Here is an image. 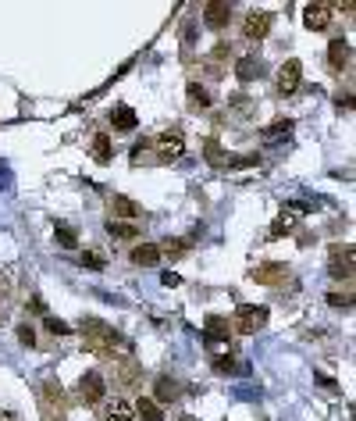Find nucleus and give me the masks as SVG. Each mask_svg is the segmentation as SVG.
Returning <instances> with one entry per match:
<instances>
[{
    "label": "nucleus",
    "mask_w": 356,
    "mask_h": 421,
    "mask_svg": "<svg viewBox=\"0 0 356 421\" xmlns=\"http://www.w3.org/2000/svg\"><path fill=\"white\" fill-rule=\"evenodd\" d=\"M193 36H196V26H193V22H185V26H182V43H185V50H189V47L196 43Z\"/></svg>",
    "instance_id": "f704fd0d"
},
{
    "label": "nucleus",
    "mask_w": 356,
    "mask_h": 421,
    "mask_svg": "<svg viewBox=\"0 0 356 421\" xmlns=\"http://www.w3.org/2000/svg\"><path fill=\"white\" fill-rule=\"evenodd\" d=\"M328 271L335 279H353V246H335L331 261H328Z\"/></svg>",
    "instance_id": "9d476101"
},
{
    "label": "nucleus",
    "mask_w": 356,
    "mask_h": 421,
    "mask_svg": "<svg viewBox=\"0 0 356 421\" xmlns=\"http://www.w3.org/2000/svg\"><path fill=\"white\" fill-rule=\"evenodd\" d=\"M111 210H114V222H121V218L136 222V218L143 215V207H139L132 197H121V193H114V197H111Z\"/></svg>",
    "instance_id": "ddd939ff"
},
{
    "label": "nucleus",
    "mask_w": 356,
    "mask_h": 421,
    "mask_svg": "<svg viewBox=\"0 0 356 421\" xmlns=\"http://www.w3.org/2000/svg\"><path fill=\"white\" fill-rule=\"evenodd\" d=\"M43 325H47V332H50V335H68V332H72V325H68V322H61V318H50V314L43 318Z\"/></svg>",
    "instance_id": "7c9ffc66"
},
{
    "label": "nucleus",
    "mask_w": 356,
    "mask_h": 421,
    "mask_svg": "<svg viewBox=\"0 0 356 421\" xmlns=\"http://www.w3.org/2000/svg\"><path fill=\"white\" fill-rule=\"evenodd\" d=\"M232 22V4H224V0H214V4H203V26L207 29H224Z\"/></svg>",
    "instance_id": "1a4fd4ad"
},
{
    "label": "nucleus",
    "mask_w": 356,
    "mask_h": 421,
    "mask_svg": "<svg viewBox=\"0 0 356 421\" xmlns=\"http://www.w3.org/2000/svg\"><path fill=\"white\" fill-rule=\"evenodd\" d=\"M154 393H157L154 404H171V400L178 396V382H175L171 375H160L157 382H154Z\"/></svg>",
    "instance_id": "412c9836"
},
{
    "label": "nucleus",
    "mask_w": 356,
    "mask_h": 421,
    "mask_svg": "<svg viewBox=\"0 0 356 421\" xmlns=\"http://www.w3.org/2000/svg\"><path fill=\"white\" fill-rule=\"evenodd\" d=\"M235 75H239V82H253V79H260V75H264V61L253 57V54L239 57V61H235Z\"/></svg>",
    "instance_id": "2eb2a0df"
},
{
    "label": "nucleus",
    "mask_w": 356,
    "mask_h": 421,
    "mask_svg": "<svg viewBox=\"0 0 356 421\" xmlns=\"http://www.w3.org/2000/svg\"><path fill=\"white\" fill-rule=\"evenodd\" d=\"M54 239H57V246H65V250H75V243H78V233H75L72 225L57 222V225H54Z\"/></svg>",
    "instance_id": "a878e982"
},
{
    "label": "nucleus",
    "mask_w": 356,
    "mask_h": 421,
    "mask_svg": "<svg viewBox=\"0 0 356 421\" xmlns=\"http://www.w3.org/2000/svg\"><path fill=\"white\" fill-rule=\"evenodd\" d=\"M296 228V215H289V210H282V215L271 222V239H282L285 233H292Z\"/></svg>",
    "instance_id": "bb28decb"
},
{
    "label": "nucleus",
    "mask_w": 356,
    "mask_h": 421,
    "mask_svg": "<svg viewBox=\"0 0 356 421\" xmlns=\"http://www.w3.org/2000/svg\"><path fill=\"white\" fill-rule=\"evenodd\" d=\"M157 261H160L157 243H139V246L132 250V264H139V268H154Z\"/></svg>",
    "instance_id": "a211bd4d"
},
{
    "label": "nucleus",
    "mask_w": 356,
    "mask_h": 421,
    "mask_svg": "<svg viewBox=\"0 0 356 421\" xmlns=\"http://www.w3.org/2000/svg\"><path fill=\"white\" fill-rule=\"evenodd\" d=\"M107 233L114 239H139V228L132 222H114V218H107Z\"/></svg>",
    "instance_id": "393cba45"
},
{
    "label": "nucleus",
    "mask_w": 356,
    "mask_h": 421,
    "mask_svg": "<svg viewBox=\"0 0 356 421\" xmlns=\"http://www.w3.org/2000/svg\"><path fill=\"white\" fill-rule=\"evenodd\" d=\"M189 246H193V239H164V243H157L160 257H167V261L185 257V254H189Z\"/></svg>",
    "instance_id": "aec40b11"
},
{
    "label": "nucleus",
    "mask_w": 356,
    "mask_h": 421,
    "mask_svg": "<svg viewBox=\"0 0 356 421\" xmlns=\"http://www.w3.org/2000/svg\"><path fill=\"white\" fill-rule=\"evenodd\" d=\"M93 161H100V164L111 161V136L107 133H96L93 136Z\"/></svg>",
    "instance_id": "cd10ccee"
},
{
    "label": "nucleus",
    "mask_w": 356,
    "mask_h": 421,
    "mask_svg": "<svg viewBox=\"0 0 356 421\" xmlns=\"http://www.w3.org/2000/svg\"><path fill=\"white\" fill-rule=\"evenodd\" d=\"M228 340H232V322L211 314V318H207V329H203V343L211 346V350H221Z\"/></svg>",
    "instance_id": "7ed1b4c3"
},
{
    "label": "nucleus",
    "mask_w": 356,
    "mask_h": 421,
    "mask_svg": "<svg viewBox=\"0 0 356 421\" xmlns=\"http://www.w3.org/2000/svg\"><path fill=\"white\" fill-rule=\"evenodd\" d=\"M207 161H211V164H224V157H221V146L211 139V143H207Z\"/></svg>",
    "instance_id": "72a5a7b5"
},
{
    "label": "nucleus",
    "mask_w": 356,
    "mask_h": 421,
    "mask_svg": "<svg viewBox=\"0 0 356 421\" xmlns=\"http://www.w3.org/2000/svg\"><path fill=\"white\" fill-rule=\"evenodd\" d=\"M292 133V121L289 118H278V121H271L267 129H264V139H278V136H289Z\"/></svg>",
    "instance_id": "c85d7f7f"
},
{
    "label": "nucleus",
    "mask_w": 356,
    "mask_h": 421,
    "mask_svg": "<svg viewBox=\"0 0 356 421\" xmlns=\"http://www.w3.org/2000/svg\"><path fill=\"white\" fill-rule=\"evenodd\" d=\"M185 93H189V108H196V111H207V108H211V93H207L203 86H200V82H189V90H185Z\"/></svg>",
    "instance_id": "b1692460"
},
{
    "label": "nucleus",
    "mask_w": 356,
    "mask_h": 421,
    "mask_svg": "<svg viewBox=\"0 0 356 421\" xmlns=\"http://www.w3.org/2000/svg\"><path fill=\"white\" fill-rule=\"evenodd\" d=\"M18 343H22V346H36V332H32V325H18Z\"/></svg>",
    "instance_id": "473e14b6"
},
{
    "label": "nucleus",
    "mask_w": 356,
    "mask_h": 421,
    "mask_svg": "<svg viewBox=\"0 0 356 421\" xmlns=\"http://www.w3.org/2000/svg\"><path fill=\"white\" fill-rule=\"evenodd\" d=\"M136 414H132V404H129V400H111V404L107 407H103V421H132Z\"/></svg>",
    "instance_id": "6ab92c4d"
},
{
    "label": "nucleus",
    "mask_w": 356,
    "mask_h": 421,
    "mask_svg": "<svg viewBox=\"0 0 356 421\" xmlns=\"http://www.w3.org/2000/svg\"><path fill=\"white\" fill-rule=\"evenodd\" d=\"M224 65H228V43H214V50L203 54V68L211 72L214 79L224 75Z\"/></svg>",
    "instance_id": "4468645a"
},
{
    "label": "nucleus",
    "mask_w": 356,
    "mask_h": 421,
    "mask_svg": "<svg viewBox=\"0 0 356 421\" xmlns=\"http://www.w3.org/2000/svg\"><path fill=\"white\" fill-rule=\"evenodd\" d=\"M103 393H107V382H103L100 371H86V375L78 378V396L86 400V404H100Z\"/></svg>",
    "instance_id": "0eeeda50"
},
{
    "label": "nucleus",
    "mask_w": 356,
    "mask_h": 421,
    "mask_svg": "<svg viewBox=\"0 0 356 421\" xmlns=\"http://www.w3.org/2000/svg\"><path fill=\"white\" fill-rule=\"evenodd\" d=\"M82 346H86L90 353H96V357H114L118 353V346H121V335L107 325V322H100V318H86L82 322Z\"/></svg>",
    "instance_id": "f257e3e1"
},
{
    "label": "nucleus",
    "mask_w": 356,
    "mask_h": 421,
    "mask_svg": "<svg viewBox=\"0 0 356 421\" xmlns=\"http://www.w3.org/2000/svg\"><path fill=\"white\" fill-rule=\"evenodd\" d=\"M111 125H114V133H132L136 125H139V118H136L132 108H125V104H121V108L111 111Z\"/></svg>",
    "instance_id": "f3484780"
},
{
    "label": "nucleus",
    "mask_w": 356,
    "mask_h": 421,
    "mask_svg": "<svg viewBox=\"0 0 356 421\" xmlns=\"http://www.w3.org/2000/svg\"><path fill=\"white\" fill-rule=\"evenodd\" d=\"M178 421H196V418H193V414H182V418H178Z\"/></svg>",
    "instance_id": "79ce46f5"
},
{
    "label": "nucleus",
    "mask_w": 356,
    "mask_h": 421,
    "mask_svg": "<svg viewBox=\"0 0 356 421\" xmlns=\"http://www.w3.org/2000/svg\"><path fill=\"white\" fill-rule=\"evenodd\" d=\"M328 304H331V307L349 311V307H353V297H349V293H328Z\"/></svg>",
    "instance_id": "2f4dec72"
},
{
    "label": "nucleus",
    "mask_w": 356,
    "mask_h": 421,
    "mask_svg": "<svg viewBox=\"0 0 356 421\" xmlns=\"http://www.w3.org/2000/svg\"><path fill=\"white\" fill-rule=\"evenodd\" d=\"M29 307H32L36 314H47V304H43V300H39V297H32V300H29Z\"/></svg>",
    "instance_id": "58836bf2"
},
{
    "label": "nucleus",
    "mask_w": 356,
    "mask_h": 421,
    "mask_svg": "<svg viewBox=\"0 0 356 421\" xmlns=\"http://www.w3.org/2000/svg\"><path fill=\"white\" fill-rule=\"evenodd\" d=\"M239 332H246V335H253V332H260L264 325H267V307H257V304H239V311H235V322H232Z\"/></svg>",
    "instance_id": "f03ea898"
},
{
    "label": "nucleus",
    "mask_w": 356,
    "mask_h": 421,
    "mask_svg": "<svg viewBox=\"0 0 356 421\" xmlns=\"http://www.w3.org/2000/svg\"><path fill=\"white\" fill-rule=\"evenodd\" d=\"M214 368H218V371H235V361H232V353H228V357H218V361H214Z\"/></svg>",
    "instance_id": "c9c22d12"
},
{
    "label": "nucleus",
    "mask_w": 356,
    "mask_h": 421,
    "mask_svg": "<svg viewBox=\"0 0 356 421\" xmlns=\"http://www.w3.org/2000/svg\"><path fill=\"white\" fill-rule=\"evenodd\" d=\"M39 396H43V404H47V411H65L68 407V393L61 389L54 378H43V382H39Z\"/></svg>",
    "instance_id": "f8f14e48"
},
{
    "label": "nucleus",
    "mask_w": 356,
    "mask_h": 421,
    "mask_svg": "<svg viewBox=\"0 0 356 421\" xmlns=\"http://www.w3.org/2000/svg\"><path fill=\"white\" fill-rule=\"evenodd\" d=\"M132 414H136V418H143V421H160V418H164L160 404H154L150 396H139L136 404H132Z\"/></svg>",
    "instance_id": "4be33fe9"
},
{
    "label": "nucleus",
    "mask_w": 356,
    "mask_h": 421,
    "mask_svg": "<svg viewBox=\"0 0 356 421\" xmlns=\"http://www.w3.org/2000/svg\"><path fill=\"white\" fill-rule=\"evenodd\" d=\"M118 382L121 386H139L143 382V368L136 361H121L118 364Z\"/></svg>",
    "instance_id": "5701e85b"
},
{
    "label": "nucleus",
    "mask_w": 356,
    "mask_h": 421,
    "mask_svg": "<svg viewBox=\"0 0 356 421\" xmlns=\"http://www.w3.org/2000/svg\"><path fill=\"white\" fill-rule=\"evenodd\" d=\"M185 154V136L178 129H167L157 136V157L160 161H178Z\"/></svg>",
    "instance_id": "20e7f679"
},
{
    "label": "nucleus",
    "mask_w": 356,
    "mask_h": 421,
    "mask_svg": "<svg viewBox=\"0 0 356 421\" xmlns=\"http://www.w3.org/2000/svg\"><path fill=\"white\" fill-rule=\"evenodd\" d=\"M303 26L310 32H321L331 26V4H306L303 8Z\"/></svg>",
    "instance_id": "9b49d317"
},
{
    "label": "nucleus",
    "mask_w": 356,
    "mask_h": 421,
    "mask_svg": "<svg viewBox=\"0 0 356 421\" xmlns=\"http://www.w3.org/2000/svg\"><path fill=\"white\" fill-rule=\"evenodd\" d=\"M160 282H164V286H178V282H182V275H175V271H164Z\"/></svg>",
    "instance_id": "4c0bfd02"
},
{
    "label": "nucleus",
    "mask_w": 356,
    "mask_h": 421,
    "mask_svg": "<svg viewBox=\"0 0 356 421\" xmlns=\"http://www.w3.org/2000/svg\"><path fill=\"white\" fill-rule=\"evenodd\" d=\"M300 82H303V65H300L296 57H289L285 65L278 68V93L282 97H292V93L300 90Z\"/></svg>",
    "instance_id": "423d86ee"
},
{
    "label": "nucleus",
    "mask_w": 356,
    "mask_h": 421,
    "mask_svg": "<svg viewBox=\"0 0 356 421\" xmlns=\"http://www.w3.org/2000/svg\"><path fill=\"white\" fill-rule=\"evenodd\" d=\"M82 268H90V271H103V268H107V257L96 254V250H82Z\"/></svg>",
    "instance_id": "c756f323"
},
{
    "label": "nucleus",
    "mask_w": 356,
    "mask_h": 421,
    "mask_svg": "<svg viewBox=\"0 0 356 421\" xmlns=\"http://www.w3.org/2000/svg\"><path fill=\"white\" fill-rule=\"evenodd\" d=\"M146 146H150V139H139V143L132 146V161H139V157L146 154Z\"/></svg>",
    "instance_id": "e433bc0d"
},
{
    "label": "nucleus",
    "mask_w": 356,
    "mask_h": 421,
    "mask_svg": "<svg viewBox=\"0 0 356 421\" xmlns=\"http://www.w3.org/2000/svg\"><path fill=\"white\" fill-rule=\"evenodd\" d=\"M0 421H14V414H11V411H4V407H0Z\"/></svg>",
    "instance_id": "a19ab883"
},
{
    "label": "nucleus",
    "mask_w": 356,
    "mask_h": 421,
    "mask_svg": "<svg viewBox=\"0 0 356 421\" xmlns=\"http://www.w3.org/2000/svg\"><path fill=\"white\" fill-rule=\"evenodd\" d=\"M346 61H349V39H331L328 43V65H331V72H342L346 68Z\"/></svg>",
    "instance_id": "dca6fc26"
},
{
    "label": "nucleus",
    "mask_w": 356,
    "mask_h": 421,
    "mask_svg": "<svg viewBox=\"0 0 356 421\" xmlns=\"http://www.w3.org/2000/svg\"><path fill=\"white\" fill-rule=\"evenodd\" d=\"M43 421H65V414H57V411H43Z\"/></svg>",
    "instance_id": "ea45409f"
},
{
    "label": "nucleus",
    "mask_w": 356,
    "mask_h": 421,
    "mask_svg": "<svg viewBox=\"0 0 356 421\" xmlns=\"http://www.w3.org/2000/svg\"><path fill=\"white\" fill-rule=\"evenodd\" d=\"M285 275H289V264H282V261H264L260 268L249 271V279L260 282V286H278Z\"/></svg>",
    "instance_id": "6e6552de"
},
{
    "label": "nucleus",
    "mask_w": 356,
    "mask_h": 421,
    "mask_svg": "<svg viewBox=\"0 0 356 421\" xmlns=\"http://www.w3.org/2000/svg\"><path fill=\"white\" fill-rule=\"evenodd\" d=\"M271 22H275V14H271V11H249L242 18V36L257 43V39H264L271 32Z\"/></svg>",
    "instance_id": "39448f33"
}]
</instances>
